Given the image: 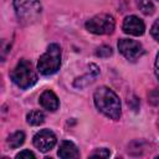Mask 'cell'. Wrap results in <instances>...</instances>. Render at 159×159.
<instances>
[{
    "label": "cell",
    "instance_id": "12",
    "mask_svg": "<svg viewBox=\"0 0 159 159\" xmlns=\"http://www.w3.org/2000/svg\"><path fill=\"white\" fill-rule=\"evenodd\" d=\"M26 122L30 124V125H40L45 122V114L40 109H35V111H31L27 113L26 116Z\"/></svg>",
    "mask_w": 159,
    "mask_h": 159
},
{
    "label": "cell",
    "instance_id": "6",
    "mask_svg": "<svg viewBox=\"0 0 159 159\" xmlns=\"http://www.w3.org/2000/svg\"><path fill=\"white\" fill-rule=\"evenodd\" d=\"M119 52L128 60V61H135L139 57L144 55V48L140 42L130 39H120L117 43Z\"/></svg>",
    "mask_w": 159,
    "mask_h": 159
},
{
    "label": "cell",
    "instance_id": "15",
    "mask_svg": "<svg viewBox=\"0 0 159 159\" xmlns=\"http://www.w3.org/2000/svg\"><path fill=\"white\" fill-rule=\"evenodd\" d=\"M113 51H112V47L111 46H107V45H103L101 47L97 48L96 51V56L97 57H102V58H107L109 56H112Z\"/></svg>",
    "mask_w": 159,
    "mask_h": 159
},
{
    "label": "cell",
    "instance_id": "1",
    "mask_svg": "<svg viewBox=\"0 0 159 159\" xmlns=\"http://www.w3.org/2000/svg\"><path fill=\"white\" fill-rule=\"evenodd\" d=\"M94 106L97 109L103 113L106 117L118 120L122 114V104L119 97L116 94L113 89L106 86H101L94 91L93 94Z\"/></svg>",
    "mask_w": 159,
    "mask_h": 159
},
{
    "label": "cell",
    "instance_id": "18",
    "mask_svg": "<svg viewBox=\"0 0 159 159\" xmlns=\"http://www.w3.org/2000/svg\"><path fill=\"white\" fill-rule=\"evenodd\" d=\"M35 157H36V155H35L32 152L27 150V149H25V150H22V152H20V153L16 154V158H17V159H24V158L30 159V158H35Z\"/></svg>",
    "mask_w": 159,
    "mask_h": 159
},
{
    "label": "cell",
    "instance_id": "8",
    "mask_svg": "<svg viewBox=\"0 0 159 159\" xmlns=\"http://www.w3.org/2000/svg\"><path fill=\"white\" fill-rule=\"evenodd\" d=\"M122 29L125 34L133 36H142L145 32V25L142 19L135 15H129L123 20Z\"/></svg>",
    "mask_w": 159,
    "mask_h": 159
},
{
    "label": "cell",
    "instance_id": "9",
    "mask_svg": "<svg viewBox=\"0 0 159 159\" xmlns=\"http://www.w3.org/2000/svg\"><path fill=\"white\" fill-rule=\"evenodd\" d=\"M39 102L41 104L42 108L50 111V112H55L60 107V101H58V97L56 96V93L51 89H46L41 93L40 98H39Z\"/></svg>",
    "mask_w": 159,
    "mask_h": 159
},
{
    "label": "cell",
    "instance_id": "17",
    "mask_svg": "<svg viewBox=\"0 0 159 159\" xmlns=\"http://www.w3.org/2000/svg\"><path fill=\"white\" fill-rule=\"evenodd\" d=\"M109 155H111V152L107 148H101V149H97L93 153H91L89 157H103V158H108Z\"/></svg>",
    "mask_w": 159,
    "mask_h": 159
},
{
    "label": "cell",
    "instance_id": "10",
    "mask_svg": "<svg viewBox=\"0 0 159 159\" xmlns=\"http://www.w3.org/2000/svg\"><path fill=\"white\" fill-rule=\"evenodd\" d=\"M98 75H99V68H98V66L94 65V63H91V65L88 66V72H87L86 75H83L82 77L76 78L75 82H73V86L77 87V88L87 87L88 84H91V83L96 80V77H97Z\"/></svg>",
    "mask_w": 159,
    "mask_h": 159
},
{
    "label": "cell",
    "instance_id": "7",
    "mask_svg": "<svg viewBox=\"0 0 159 159\" xmlns=\"http://www.w3.org/2000/svg\"><path fill=\"white\" fill-rule=\"evenodd\" d=\"M34 145L40 150V152H48L51 150L57 142V138L55 135V133L50 129H41L40 132H37L34 135Z\"/></svg>",
    "mask_w": 159,
    "mask_h": 159
},
{
    "label": "cell",
    "instance_id": "11",
    "mask_svg": "<svg viewBox=\"0 0 159 159\" xmlns=\"http://www.w3.org/2000/svg\"><path fill=\"white\" fill-rule=\"evenodd\" d=\"M57 154H58V157L62 158V159L80 158L78 148L75 145V143H72V142H70V140H63V142H61Z\"/></svg>",
    "mask_w": 159,
    "mask_h": 159
},
{
    "label": "cell",
    "instance_id": "5",
    "mask_svg": "<svg viewBox=\"0 0 159 159\" xmlns=\"http://www.w3.org/2000/svg\"><path fill=\"white\" fill-rule=\"evenodd\" d=\"M116 21L109 14H98L86 22V30L94 35H109L114 31Z\"/></svg>",
    "mask_w": 159,
    "mask_h": 159
},
{
    "label": "cell",
    "instance_id": "3",
    "mask_svg": "<svg viewBox=\"0 0 159 159\" xmlns=\"http://www.w3.org/2000/svg\"><path fill=\"white\" fill-rule=\"evenodd\" d=\"M62 50L57 43H50L46 52L40 56L37 62V71L42 76H51L61 67Z\"/></svg>",
    "mask_w": 159,
    "mask_h": 159
},
{
    "label": "cell",
    "instance_id": "19",
    "mask_svg": "<svg viewBox=\"0 0 159 159\" xmlns=\"http://www.w3.org/2000/svg\"><path fill=\"white\" fill-rule=\"evenodd\" d=\"M154 72H155L157 78L159 80V52H158V53H157V56H155V62H154Z\"/></svg>",
    "mask_w": 159,
    "mask_h": 159
},
{
    "label": "cell",
    "instance_id": "14",
    "mask_svg": "<svg viewBox=\"0 0 159 159\" xmlns=\"http://www.w3.org/2000/svg\"><path fill=\"white\" fill-rule=\"evenodd\" d=\"M138 9L144 14V15H152L154 14V4L152 2V0H135Z\"/></svg>",
    "mask_w": 159,
    "mask_h": 159
},
{
    "label": "cell",
    "instance_id": "16",
    "mask_svg": "<svg viewBox=\"0 0 159 159\" xmlns=\"http://www.w3.org/2000/svg\"><path fill=\"white\" fill-rule=\"evenodd\" d=\"M150 35L153 36V39L159 42V19H157L154 21V24L152 25V29H150Z\"/></svg>",
    "mask_w": 159,
    "mask_h": 159
},
{
    "label": "cell",
    "instance_id": "13",
    "mask_svg": "<svg viewBox=\"0 0 159 159\" xmlns=\"http://www.w3.org/2000/svg\"><path fill=\"white\" fill-rule=\"evenodd\" d=\"M25 142V133L21 132V130H17V132H14L12 134L9 135L7 138V144L10 148L15 149V148H19L20 145H22Z\"/></svg>",
    "mask_w": 159,
    "mask_h": 159
},
{
    "label": "cell",
    "instance_id": "4",
    "mask_svg": "<svg viewBox=\"0 0 159 159\" xmlns=\"http://www.w3.org/2000/svg\"><path fill=\"white\" fill-rule=\"evenodd\" d=\"M12 82L21 89H27L37 82V73L32 67V63L25 58L20 60L15 68L10 73Z\"/></svg>",
    "mask_w": 159,
    "mask_h": 159
},
{
    "label": "cell",
    "instance_id": "2",
    "mask_svg": "<svg viewBox=\"0 0 159 159\" xmlns=\"http://www.w3.org/2000/svg\"><path fill=\"white\" fill-rule=\"evenodd\" d=\"M12 5L16 17L22 26L32 25L41 17L42 6L40 0H12Z\"/></svg>",
    "mask_w": 159,
    "mask_h": 159
}]
</instances>
